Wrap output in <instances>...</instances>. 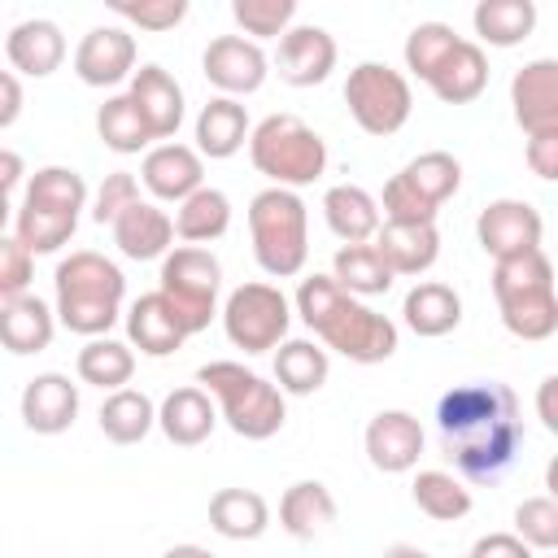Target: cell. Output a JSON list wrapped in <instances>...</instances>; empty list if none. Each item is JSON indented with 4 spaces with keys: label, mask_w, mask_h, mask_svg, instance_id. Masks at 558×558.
<instances>
[{
    "label": "cell",
    "mask_w": 558,
    "mask_h": 558,
    "mask_svg": "<svg viewBox=\"0 0 558 558\" xmlns=\"http://www.w3.org/2000/svg\"><path fill=\"white\" fill-rule=\"evenodd\" d=\"M436 427H440L445 458L471 484L501 480L514 466L519 445H523L519 397L497 379L449 388L436 401Z\"/></svg>",
    "instance_id": "6da1fadb"
},
{
    "label": "cell",
    "mask_w": 558,
    "mask_h": 558,
    "mask_svg": "<svg viewBox=\"0 0 558 558\" xmlns=\"http://www.w3.org/2000/svg\"><path fill=\"white\" fill-rule=\"evenodd\" d=\"M292 305L327 349L357 366H375L397 353V323L349 296L331 275H305Z\"/></svg>",
    "instance_id": "7a4b0ae2"
},
{
    "label": "cell",
    "mask_w": 558,
    "mask_h": 558,
    "mask_svg": "<svg viewBox=\"0 0 558 558\" xmlns=\"http://www.w3.org/2000/svg\"><path fill=\"white\" fill-rule=\"evenodd\" d=\"M52 288H57V323L74 336L96 340V336H109V327L122 314L126 275L105 253L78 248L57 262Z\"/></svg>",
    "instance_id": "3957f363"
},
{
    "label": "cell",
    "mask_w": 558,
    "mask_h": 558,
    "mask_svg": "<svg viewBox=\"0 0 558 558\" xmlns=\"http://www.w3.org/2000/svg\"><path fill=\"white\" fill-rule=\"evenodd\" d=\"M493 301L501 327L519 340H549L558 331V292L554 262L536 248L510 262H493Z\"/></svg>",
    "instance_id": "277c9868"
},
{
    "label": "cell",
    "mask_w": 558,
    "mask_h": 558,
    "mask_svg": "<svg viewBox=\"0 0 558 558\" xmlns=\"http://www.w3.org/2000/svg\"><path fill=\"white\" fill-rule=\"evenodd\" d=\"M253 257L270 279H292L310 257V214L292 187H262L248 201Z\"/></svg>",
    "instance_id": "5b68a950"
},
{
    "label": "cell",
    "mask_w": 558,
    "mask_h": 558,
    "mask_svg": "<svg viewBox=\"0 0 558 558\" xmlns=\"http://www.w3.org/2000/svg\"><path fill=\"white\" fill-rule=\"evenodd\" d=\"M205 392L218 401L227 427L244 440H270L283 427V388L240 362H205L196 371Z\"/></svg>",
    "instance_id": "8992f818"
},
{
    "label": "cell",
    "mask_w": 558,
    "mask_h": 558,
    "mask_svg": "<svg viewBox=\"0 0 558 558\" xmlns=\"http://www.w3.org/2000/svg\"><path fill=\"white\" fill-rule=\"evenodd\" d=\"M248 161L257 174L270 179V187H305L327 170V144L323 135L301 122L296 113H270L253 126Z\"/></svg>",
    "instance_id": "52a82bcc"
},
{
    "label": "cell",
    "mask_w": 558,
    "mask_h": 558,
    "mask_svg": "<svg viewBox=\"0 0 558 558\" xmlns=\"http://www.w3.org/2000/svg\"><path fill=\"white\" fill-rule=\"evenodd\" d=\"M462 183V166L453 153H418L414 161H405L388 183H384V222H436L440 205L458 192Z\"/></svg>",
    "instance_id": "ba28073f"
},
{
    "label": "cell",
    "mask_w": 558,
    "mask_h": 558,
    "mask_svg": "<svg viewBox=\"0 0 558 558\" xmlns=\"http://www.w3.org/2000/svg\"><path fill=\"white\" fill-rule=\"evenodd\" d=\"M157 292H166V301L174 305L179 323L187 327V336L205 331L209 318L218 314V288H222V266L209 248L201 244H183L170 248L161 257V275H157Z\"/></svg>",
    "instance_id": "9c48e42d"
},
{
    "label": "cell",
    "mask_w": 558,
    "mask_h": 558,
    "mask_svg": "<svg viewBox=\"0 0 558 558\" xmlns=\"http://www.w3.org/2000/svg\"><path fill=\"white\" fill-rule=\"evenodd\" d=\"M344 105H349L353 122L366 135L384 140V135H397L410 122L414 96H410V83H405L401 70H392L384 61H362L344 78Z\"/></svg>",
    "instance_id": "30bf717a"
},
{
    "label": "cell",
    "mask_w": 558,
    "mask_h": 558,
    "mask_svg": "<svg viewBox=\"0 0 558 558\" xmlns=\"http://www.w3.org/2000/svg\"><path fill=\"white\" fill-rule=\"evenodd\" d=\"M292 323V301L275 283H240L222 305V331L244 353L279 349Z\"/></svg>",
    "instance_id": "8fae6325"
},
{
    "label": "cell",
    "mask_w": 558,
    "mask_h": 558,
    "mask_svg": "<svg viewBox=\"0 0 558 558\" xmlns=\"http://www.w3.org/2000/svg\"><path fill=\"white\" fill-rule=\"evenodd\" d=\"M475 235H480V248L493 257V262H510V257H523V253H536L541 248V235H545V222L541 214L519 201V196H501V201H488L475 218Z\"/></svg>",
    "instance_id": "7c38bea8"
},
{
    "label": "cell",
    "mask_w": 558,
    "mask_h": 558,
    "mask_svg": "<svg viewBox=\"0 0 558 558\" xmlns=\"http://www.w3.org/2000/svg\"><path fill=\"white\" fill-rule=\"evenodd\" d=\"M201 65H205V78L222 96H231V100L257 92L266 83V74H270V57L262 52V44H253L244 35H218V39H209Z\"/></svg>",
    "instance_id": "4fadbf2b"
},
{
    "label": "cell",
    "mask_w": 558,
    "mask_h": 558,
    "mask_svg": "<svg viewBox=\"0 0 558 558\" xmlns=\"http://www.w3.org/2000/svg\"><path fill=\"white\" fill-rule=\"evenodd\" d=\"M74 74L87 87H118L135 78V35L122 26H92L74 48Z\"/></svg>",
    "instance_id": "5bb4252c"
},
{
    "label": "cell",
    "mask_w": 558,
    "mask_h": 558,
    "mask_svg": "<svg viewBox=\"0 0 558 558\" xmlns=\"http://www.w3.org/2000/svg\"><path fill=\"white\" fill-rule=\"evenodd\" d=\"M510 105L514 122L527 135L558 131V57H536L519 65L510 78Z\"/></svg>",
    "instance_id": "9a60e30c"
},
{
    "label": "cell",
    "mask_w": 558,
    "mask_h": 558,
    "mask_svg": "<svg viewBox=\"0 0 558 558\" xmlns=\"http://www.w3.org/2000/svg\"><path fill=\"white\" fill-rule=\"evenodd\" d=\"M366 458L375 471L384 475H401L414 471L418 453H423V423L410 410H379L366 423Z\"/></svg>",
    "instance_id": "2e32d148"
},
{
    "label": "cell",
    "mask_w": 558,
    "mask_h": 558,
    "mask_svg": "<svg viewBox=\"0 0 558 558\" xmlns=\"http://www.w3.org/2000/svg\"><path fill=\"white\" fill-rule=\"evenodd\" d=\"M336 57H340L336 52V39L323 26H292L279 39L275 70H279V78L288 87H318L336 70Z\"/></svg>",
    "instance_id": "e0dca14e"
},
{
    "label": "cell",
    "mask_w": 558,
    "mask_h": 558,
    "mask_svg": "<svg viewBox=\"0 0 558 558\" xmlns=\"http://www.w3.org/2000/svg\"><path fill=\"white\" fill-rule=\"evenodd\" d=\"M140 179L144 187L157 196V201H174L183 205L187 196H196L205 187V161L196 148L187 144H157L144 153V166H140Z\"/></svg>",
    "instance_id": "ac0fdd59"
},
{
    "label": "cell",
    "mask_w": 558,
    "mask_h": 558,
    "mask_svg": "<svg viewBox=\"0 0 558 558\" xmlns=\"http://www.w3.org/2000/svg\"><path fill=\"white\" fill-rule=\"evenodd\" d=\"M74 414H78V384H70V375L61 371H44L22 388V423L35 436L70 432Z\"/></svg>",
    "instance_id": "d6986e66"
},
{
    "label": "cell",
    "mask_w": 558,
    "mask_h": 558,
    "mask_svg": "<svg viewBox=\"0 0 558 558\" xmlns=\"http://www.w3.org/2000/svg\"><path fill=\"white\" fill-rule=\"evenodd\" d=\"M126 92H131V100L140 105V113H144L153 140H166V144H170L174 131L183 126V87L174 83V74L161 70V65H140Z\"/></svg>",
    "instance_id": "ffe728a7"
},
{
    "label": "cell",
    "mask_w": 558,
    "mask_h": 558,
    "mask_svg": "<svg viewBox=\"0 0 558 558\" xmlns=\"http://www.w3.org/2000/svg\"><path fill=\"white\" fill-rule=\"evenodd\" d=\"M126 340L144 353V357H170L183 340L187 327L179 323L174 305L166 301V292H144L131 310H126Z\"/></svg>",
    "instance_id": "44dd1931"
},
{
    "label": "cell",
    "mask_w": 558,
    "mask_h": 558,
    "mask_svg": "<svg viewBox=\"0 0 558 558\" xmlns=\"http://www.w3.org/2000/svg\"><path fill=\"white\" fill-rule=\"evenodd\" d=\"M4 57L17 74H31V78H48L52 70H61L65 61V35L57 22L48 17H31V22H17L9 35H4Z\"/></svg>",
    "instance_id": "7402d4cb"
},
{
    "label": "cell",
    "mask_w": 558,
    "mask_h": 558,
    "mask_svg": "<svg viewBox=\"0 0 558 558\" xmlns=\"http://www.w3.org/2000/svg\"><path fill=\"white\" fill-rule=\"evenodd\" d=\"M323 218H327L331 235L344 240V244H371V240L379 235V227H384L379 201H375L366 187H357V183H336V187H327V196H323Z\"/></svg>",
    "instance_id": "603a6c76"
},
{
    "label": "cell",
    "mask_w": 558,
    "mask_h": 558,
    "mask_svg": "<svg viewBox=\"0 0 558 558\" xmlns=\"http://www.w3.org/2000/svg\"><path fill=\"white\" fill-rule=\"evenodd\" d=\"M392 275H423L440 257V231L436 222H384L371 240Z\"/></svg>",
    "instance_id": "cb8c5ba5"
},
{
    "label": "cell",
    "mask_w": 558,
    "mask_h": 558,
    "mask_svg": "<svg viewBox=\"0 0 558 558\" xmlns=\"http://www.w3.org/2000/svg\"><path fill=\"white\" fill-rule=\"evenodd\" d=\"M174 235H179V231H174V218H170L161 205H153V201L131 205V209L113 222V244H118L122 257H131V262L166 257Z\"/></svg>",
    "instance_id": "d4e9b609"
},
{
    "label": "cell",
    "mask_w": 558,
    "mask_h": 558,
    "mask_svg": "<svg viewBox=\"0 0 558 558\" xmlns=\"http://www.w3.org/2000/svg\"><path fill=\"white\" fill-rule=\"evenodd\" d=\"M244 140H253L248 113L240 100L231 96H214L209 105H201L196 113V153L209 161H227L244 148Z\"/></svg>",
    "instance_id": "484cf974"
},
{
    "label": "cell",
    "mask_w": 558,
    "mask_h": 558,
    "mask_svg": "<svg viewBox=\"0 0 558 558\" xmlns=\"http://www.w3.org/2000/svg\"><path fill=\"white\" fill-rule=\"evenodd\" d=\"M214 423H218V410H214L209 392H205V388H196V384L166 392V401L157 405V427L166 432V440H170V445H183V449H192V445L209 440Z\"/></svg>",
    "instance_id": "4316f807"
},
{
    "label": "cell",
    "mask_w": 558,
    "mask_h": 558,
    "mask_svg": "<svg viewBox=\"0 0 558 558\" xmlns=\"http://www.w3.org/2000/svg\"><path fill=\"white\" fill-rule=\"evenodd\" d=\"M401 318L414 336L423 340H436V336H449L458 323H462V296L449 288V283H414L401 301Z\"/></svg>",
    "instance_id": "83f0119b"
},
{
    "label": "cell",
    "mask_w": 558,
    "mask_h": 558,
    "mask_svg": "<svg viewBox=\"0 0 558 558\" xmlns=\"http://www.w3.org/2000/svg\"><path fill=\"white\" fill-rule=\"evenodd\" d=\"M57 331V310H48L39 296H17V301H0V340L9 353L26 357V353H44L52 344Z\"/></svg>",
    "instance_id": "f1b7e54d"
},
{
    "label": "cell",
    "mask_w": 558,
    "mask_h": 558,
    "mask_svg": "<svg viewBox=\"0 0 558 558\" xmlns=\"http://www.w3.org/2000/svg\"><path fill=\"white\" fill-rule=\"evenodd\" d=\"M336 523V497L323 480H296L279 497V527L296 541H314Z\"/></svg>",
    "instance_id": "f546056e"
},
{
    "label": "cell",
    "mask_w": 558,
    "mask_h": 558,
    "mask_svg": "<svg viewBox=\"0 0 558 558\" xmlns=\"http://www.w3.org/2000/svg\"><path fill=\"white\" fill-rule=\"evenodd\" d=\"M209 527L227 541H257L270 527V506L253 488H218L209 497Z\"/></svg>",
    "instance_id": "4dcf8cb0"
},
{
    "label": "cell",
    "mask_w": 558,
    "mask_h": 558,
    "mask_svg": "<svg viewBox=\"0 0 558 558\" xmlns=\"http://www.w3.org/2000/svg\"><path fill=\"white\" fill-rule=\"evenodd\" d=\"M427 87H432L436 100H445V105H471V100L488 87V57H484V48L471 44V39H462V44L449 52V61L432 74Z\"/></svg>",
    "instance_id": "1f68e13d"
},
{
    "label": "cell",
    "mask_w": 558,
    "mask_h": 558,
    "mask_svg": "<svg viewBox=\"0 0 558 558\" xmlns=\"http://www.w3.org/2000/svg\"><path fill=\"white\" fill-rule=\"evenodd\" d=\"M471 26L488 48H514L536 31L532 0H480L471 9Z\"/></svg>",
    "instance_id": "d6a6232c"
},
{
    "label": "cell",
    "mask_w": 558,
    "mask_h": 558,
    "mask_svg": "<svg viewBox=\"0 0 558 558\" xmlns=\"http://www.w3.org/2000/svg\"><path fill=\"white\" fill-rule=\"evenodd\" d=\"M331 279L349 292V296H384L392 288V270L379 257L375 244H340L331 257Z\"/></svg>",
    "instance_id": "836d02e7"
},
{
    "label": "cell",
    "mask_w": 558,
    "mask_h": 558,
    "mask_svg": "<svg viewBox=\"0 0 558 558\" xmlns=\"http://www.w3.org/2000/svg\"><path fill=\"white\" fill-rule=\"evenodd\" d=\"M74 371H78L83 384H92V388H100V392H118V388H126L131 375H135V353H131V344H122V340L96 336V340H87V344L78 349Z\"/></svg>",
    "instance_id": "e575fe53"
},
{
    "label": "cell",
    "mask_w": 558,
    "mask_h": 558,
    "mask_svg": "<svg viewBox=\"0 0 558 558\" xmlns=\"http://www.w3.org/2000/svg\"><path fill=\"white\" fill-rule=\"evenodd\" d=\"M78 227V214H65V209H52V205H39V201H26L13 209V235L31 248V253H57L61 244H70Z\"/></svg>",
    "instance_id": "d590c367"
},
{
    "label": "cell",
    "mask_w": 558,
    "mask_h": 558,
    "mask_svg": "<svg viewBox=\"0 0 558 558\" xmlns=\"http://www.w3.org/2000/svg\"><path fill=\"white\" fill-rule=\"evenodd\" d=\"M327 371H331L327 349H318L314 340H283V344L275 349V379H279V388L292 392V397L318 392V388L327 384Z\"/></svg>",
    "instance_id": "8d00e7d4"
},
{
    "label": "cell",
    "mask_w": 558,
    "mask_h": 558,
    "mask_svg": "<svg viewBox=\"0 0 558 558\" xmlns=\"http://www.w3.org/2000/svg\"><path fill=\"white\" fill-rule=\"evenodd\" d=\"M153 423H157V405L135 388H118L100 405V432L113 445H140L153 432Z\"/></svg>",
    "instance_id": "74e56055"
},
{
    "label": "cell",
    "mask_w": 558,
    "mask_h": 558,
    "mask_svg": "<svg viewBox=\"0 0 558 558\" xmlns=\"http://www.w3.org/2000/svg\"><path fill=\"white\" fill-rule=\"evenodd\" d=\"M410 493H414V506L436 523H458L471 514V488L453 471H418Z\"/></svg>",
    "instance_id": "f35d334b"
},
{
    "label": "cell",
    "mask_w": 558,
    "mask_h": 558,
    "mask_svg": "<svg viewBox=\"0 0 558 558\" xmlns=\"http://www.w3.org/2000/svg\"><path fill=\"white\" fill-rule=\"evenodd\" d=\"M227 227H231V201H227V192H218V187H201V192L187 196V201L179 205V214H174V231H179V240H187V244H209V240L227 235Z\"/></svg>",
    "instance_id": "ab89813d"
},
{
    "label": "cell",
    "mask_w": 558,
    "mask_h": 558,
    "mask_svg": "<svg viewBox=\"0 0 558 558\" xmlns=\"http://www.w3.org/2000/svg\"><path fill=\"white\" fill-rule=\"evenodd\" d=\"M96 135H100V144L113 148V153H140V148H148V140H153V131H148L140 105L131 100V92L109 96V100L100 105V113H96Z\"/></svg>",
    "instance_id": "60d3db41"
},
{
    "label": "cell",
    "mask_w": 558,
    "mask_h": 558,
    "mask_svg": "<svg viewBox=\"0 0 558 558\" xmlns=\"http://www.w3.org/2000/svg\"><path fill=\"white\" fill-rule=\"evenodd\" d=\"M462 44V35H453V26L445 22H418L405 35V70L418 74L423 83H432V74L449 61V52Z\"/></svg>",
    "instance_id": "b9f144b4"
},
{
    "label": "cell",
    "mask_w": 558,
    "mask_h": 558,
    "mask_svg": "<svg viewBox=\"0 0 558 558\" xmlns=\"http://www.w3.org/2000/svg\"><path fill=\"white\" fill-rule=\"evenodd\" d=\"M26 201H39V205L78 214V209L87 205V183H83V174L70 170V166H44V170L31 174V183H26Z\"/></svg>",
    "instance_id": "7bdbcfd3"
},
{
    "label": "cell",
    "mask_w": 558,
    "mask_h": 558,
    "mask_svg": "<svg viewBox=\"0 0 558 558\" xmlns=\"http://www.w3.org/2000/svg\"><path fill=\"white\" fill-rule=\"evenodd\" d=\"M235 26L257 44V39H283L296 17V0H231Z\"/></svg>",
    "instance_id": "ee69618b"
},
{
    "label": "cell",
    "mask_w": 558,
    "mask_h": 558,
    "mask_svg": "<svg viewBox=\"0 0 558 558\" xmlns=\"http://www.w3.org/2000/svg\"><path fill=\"white\" fill-rule=\"evenodd\" d=\"M514 536L527 545V549H545L554 554L558 549V501L545 493V497H523L514 506Z\"/></svg>",
    "instance_id": "f6af8a7d"
},
{
    "label": "cell",
    "mask_w": 558,
    "mask_h": 558,
    "mask_svg": "<svg viewBox=\"0 0 558 558\" xmlns=\"http://www.w3.org/2000/svg\"><path fill=\"white\" fill-rule=\"evenodd\" d=\"M109 9H113L122 22H131V26H140V31H153V35L174 31V26L187 17V0H140V4L113 0Z\"/></svg>",
    "instance_id": "bcb514c9"
},
{
    "label": "cell",
    "mask_w": 558,
    "mask_h": 558,
    "mask_svg": "<svg viewBox=\"0 0 558 558\" xmlns=\"http://www.w3.org/2000/svg\"><path fill=\"white\" fill-rule=\"evenodd\" d=\"M131 205H140V179L131 174V170H113V174H105V183L96 187V201H92V218L105 227H113Z\"/></svg>",
    "instance_id": "7dc6e473"
},
{
    "label": "cell",
    "mask_w": 558,
    "mask_h": 558,
    "mask_svg": "<svg viewBox=\"0 0 558 558\" xmlns=\"http://www.w3.org/2000/svg\"><path fill=\"white\" fill-rule=\"evenodd\" d=\"M35 279V253L17 235H0V301L26 296Z\"/></svg>",
    "instance_id": "c3c4849f"
},
{
    "label": "cell",
    "mask_w": 558,
    "mask_h": 558,
    "mask_svg": "<svg viewBox=\"0 0 558 558\" xmlns=\"http://www.w3.org/2000/svg\"><path fill=\"white\" fill-rule=\"evenodd\" d=\"M527 170L545 183H558V131H541V135H527Z\"/></svg>",
    "instance_id": "681fc988"
},
{
    "label": "cell",
    "mask_w": 558,
    "mask_h": 558,
    "mask_svg": "<svg viewBox=\"0 0 558 558\" xmlns=\"http://www.w3.org/2000/svg\"><path fill=\"white\" fill-rule=\"evenodd\" d=\"M471 558H532V549L514 532H488L471 545Z\"/></svg>",
    "instance_id": "f907efd6"
},
{
    "label": "cell",
    "mask_w": 558,
    "mask_h": 558,
    "mask_svg": "<svg viewBox=\"0 0 558 558\" xmlns=\"http://www.w3.org/2000/svg\"><path fill=\"white\" fill-rule=\"evenodd\" d=\"M22 113V83H17V70H4L0 74V126L9 131Z\"/></svg>",
    "instance_id": "816d5d0a"
},
{
    "label": "cell",
    "mask_w": 558,
    "mask_h": 558,
    "mask_svg": "<svg viewBox=\"0 0 558 558\" xmlns=\"http://www.w3.org/2000/svg\"><path fill=\"white\" fill-rule=\"evenodd\" d=\"M536 418L545 423L549 436H558V375H545L536 388Z\"/></svg>",
    "instance_id": "f5cc1de1"
},
{
    "label": "cell",
    "mask_w": 558,
    "mask_h": 558,
    "mask_svg": "<svg viewBox=\"0 0 558 558\" xmlns=\"http://www.w3.org/2000/svg\"><path fill=\"white\" fill-rule=\"evenodd\" d=\"M17 183H22V157H17L13 148H4V153H0V192L13 196Z\"/></svg>",
    "instance_id": "db71d44e"
},
{
    "label": "cell",
    "mask_w": 558,
    "mask_h": 558,
    "mask_svg": "<svg viewBox=\"0 0 558 558\" xmlns=\"http://www.w3.org/2000/svg\"><path fill=\"white\" fill-rule=\"evenodd\" d=\"M161 558H214L205 545H170Z\"/></svg>",
    "instance_id": "11a10c76"
},
{
    "label": "cell",
    "mask_w": 558,
    "mask_h": 558,
    "mask_svg": "<svg viewBox=\"0 0 558 558\" xmlns=\"http://www.w3.org/2000/svg\"><path fill=\"white\" fill-rule=\"evenodd\" d=\"M384 558H432L427 549H418V545H388L384 549Z\"/></svg>",
    "instance_id": "9f6ffc18"
},
{
    "label": "cell",
    "mask_w": 558,
    "mask_h": 558,
    "mask_svg": "<svg viewBox=\"0 0 558 558\" xmlns=\"http://www.w3.org/2000/svg\"><path fill=\"white\" fill-rule=\"evenodd\" d=\"M545 488H549V497L558 501V453L545 462Z\"/></svg>",
    "instance_id": "6f0895ef"
},
{
    "label": "cell",
    "mask_w": 558,
    "mask_h": 558,
    "mask_svg": "<svg viewBox=\"0 0 558 558\" xmlns=\"http://www.w3.org/2000/svg\"><path fill=\"white\" fill-rule=\"evenodd\" d=\"M466 558H471V554H466Z\"/></svg>",
    "instance_id": "680465c9"
}]
</instances>
